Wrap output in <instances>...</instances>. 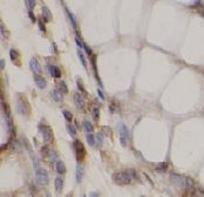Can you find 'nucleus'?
<instances>
[{
  "label": "nucleus",
  "instance_id": "nucleus-1",
  "mask_svg": "<svg viewBox=\"0 0 204 197\" xmlns=\"http://www.w3.org/2000/svg\"><path fill=\"white\" fill-rule=\"evenodd\" d=\"M132 178L129 171H115L113 175V181L117 186H128L132 183Z\"/></svg>",
  "mask_w": 204,
  "mask_h": 197
},
{
  "label": "nucleus",
  "instance_id": "nucleus-2",
  "mask_svg": "<svg viewBox=\"0 0 204 197\" xmlns=\"http://www.w3.org/2000/svg\"><path fill=\"white\" fill-rule=\"evenodd\" d=\"M17 110L21 115H26L28 113V101L23 95H19L17 100Z\"/></svg>",
  "mask_w": 204,
  "mask_h": 197
},
{
  "label": "nucleus",
  "instance_id": "nucleus-3",
  "mask_svg": "<svg viewBox=\"0 0 204 197\" xmlns=\"http://www.w3.org/2000/svg\"><path fill=\"white\" fill-rule=\"evenodd\" d=\"M35 178H36V182L41 184V186H46L49 182V176H48V172L42 169V168H39L35 170Z\"/></svg>",
  "mask_w": 204,
  "mask_h": 197
},
{
  "label": "nucleus",
  "instance_id": "nucleus-4",
  "mask_svg": "<svg viewBox=\"0 0 204 197\" xmlns=\"http://www.w3.org/2000/svg\"><path fill=\"white\" fill-rule=\"evenodd\" d=\"M129 129L124 123H121L120 125V143L122 147H127V141L129 139Z\"/></svg>",
  "mask_w": 204,
  "mask_h": 197
},
{
  "label": "nucleus",
  "instance_id": "nucleus-5",
  "mask_svg": "<svg viewBox=\"0 0 204 197\" xmlns=\"http://www.w3.org/2000/svg\"><path fill=\"white\" fill-rule=\"evenodd\" d=\"M41 130V135H42V139L45 142H52L53 141V133L50 130L49 127L47 126H40L39 127Z\"/></svg>",
  "mask_w": 204,
  "mask_h": 197
},
{
  "label": "nucleus",
  "instance_id": "nucleus-6",
  "mask_svg": "<svg viewBox=\"0 0 204 197\" xmlns=\"http://www.w3.org/2000/svg\"><path fill=\"white\" fill-rule=\"evenodd\" d=\"M75 149H76V157H78V161H82L83 156H85V147L78 140L75 141Z\"/></svg>",
  "mask_w": 204,
  "mask_h": 197
},
{
  "label": "nucleus",
  "instance_id": "nucleus-7",
  "mask_svg": "<svg viewBox=\"0 0 204 197\" xmlns=\"http://www.w3.org/2000/svg\"><path fill=\"white\" fill-rule=\"evenodd\" d=\"M170 180H171V182L175 184V186H177L178 188L184 187V184H185V178H183L180 175H176V174H170Z\"/></svg>",
  "mask_w": 204,
  "mask_h": 197
},
{
  "label": "nucleus",
  "instance_id": "nucleus-8",
  "mask_svg": "<svg viewBox=\"0 0 204 197\" xmlns=\"http://www.w3.org/2000/svg\"><path fill=\"white\" fill-rule=\"evenodd\" d=\"M30 66H31V69H32L33 73H35V74L41 73V66H40V62H39V61H38L35 58H32V59H31Z\"/></svg>",
  "mask_w": 204,
  "mask_h": 197
},
{
  "label": "nucleus",
  "instance_id": "nucleus-9",
  "mask_svg": "<svg viewBox=\"0 0 204 197\" xmlns=\"http://www.w3.org/2000/svg\"><path fill=\"white\" fill-rule=\"evenodd\" d=\"M34 81L36 83V87L38 88H40V89H45L46 88V86H47V81L44 76L41 75H35L34 76Z\"/></svg>",
  "mask_w": 204,
  "mask_h": 197
},
{
  "label": "nucleus",
  "instance_id": "nucleus-10",
  "mask_svg": "<svg viewBox=\"0 0 204 197\" xmlns=\"http://www.w3.org/2000/svg\"><path fill=\"white\" fill-rule=\"evenodd\" d=\"M73 100H74L75 106L78 107L79 109H82V108L85 107V101H83L82 96H81L79 93H74V95H73Z\"/></svg>",
  "mask_w": 204,
  "mask_h": 197
},
{
  "label": "nucleus",
  "instance_id": "nucleus-11",
  "mask_svg": "<svg viewBox=\"0 0 204 197\" xmlns=\"http://www.w3.org/2000/svg\"><path fill=\"white\" fill-rule=\"evenodd\" d=\"M83 174H85V170H83V167L78 164L76 166V170H75V177H76V182L80 183L83 178Z\"/></svg>",
  "mask_w": 204,
  "mask_h": 197
},
{
  "label": "nucleus",
  "instance_id": "nucleus-12",
  "mask_svg": "<svg viewBox=\"0 0 204 197\" xmlns=\"http://www.w3.org/2000/svg\"><path fill=\"white\" fill-rule=\"evenodd\" d=\"M41 13H42V17L45 19V21H50L52 20V13H50V11L47 6H42L41 7Z\"/></svg>",
  "mask_w": 204,
  "mask_h": 197
},
{
  "label": "nucleus",
  "instance_id": "nucleus-13",
  "mask_svg": "<svg viewBox=\"0 0 204 197\" xmlns=\"http://www.w3.org/2000/svg\"><path fill=\"white\" fill-rule=\"evenodd\" d=\"M49 72H50V75L54 76V78H60L61 76V70L59 69V67L53 66V65H49Z\"/></svg>",
  "mask_w": 204,
  "mask_h": 197
},
{
  "label": "nucleus",
  "instance_id": "nucleus-14",
  "mask_svg": "<svg viewBox=\"0 0 204 197\" xmlns=\"http://www.w3.org/2000/svg\"><path fill=\"white\" fill-rule=\"evenodd\" d=\"M50 96H52V98L55 101V102H62V94L59 92V90H52L50 92Z\"/></svg>",
  "mask_w": 204,
  "mask_h": 197
},
{
  "label": "nucleus",
  "instance_id": "nucleus-15",
  "mask_svg": "<svg viewBox=\"0 0 204 197\" xmlns=\"http://www.w3.org/2000/svg\"><path fill=\"white\" fill-rule=\"evenodd\" d=\"M54 186H55V189L58 191H61L62 188H63V178L62 177H56L55 178V182H54Z\"/></svg>",
  "mask_w": 204,
  "mask_h": 197
},
{
  "label": "nucleus",
  "instance_id": "nucleus-16",
  "mask_svg": "<svg viewBox=\"0 0 204 197\" xmlns=\"http://www.w3.org/2000/svg\"><path fill=\"white\" fill-rule=\"evenodd\" d=\"M56 171L59 174H65L66 172V167H65V163L62 161H58L56 162Z\"/></svg>",
  "mask_w": 204,
  "mask_h": 197
},
{
  "label": "nucleus",
  "instance_id": "nucleus-17",
  "mask_svg": "<svg viewBox=\"0 0 204 197\" xmlns=\"http://www.w3.org/2000/svg\"><path fill=\"white\" fill-rule=\"evenodd\" d=\"M169 168V163L168 162H160L156 164V170H160V171H165Z\"/></svg>",
  "mask_w": 204,
  "mask_h": 197
},
{
  "label": "nucleus",
  "instance_id": "nucleus-18",
  "mask_svg": "<svg viewBox=\"0 0 204 197\" xmlns=\"http://www.w3.org/2000/svg\"><path fill=\"white\" fill-rule=\"evenodd\" d=\"M83 128H85V130H86L88 134L92 133V131H93V125H92V122L85 121V122H83Z\"/></svg>",
  "mask_w": 204,
  "mask_h": 197
},
{
  "label": "nucleus",
  "instance_id": "nucleus-19",
  "mask_svg": "<svg viewBox=\"0 0 204 197\" xmlns=\"http://www.w3.org/2000/svg\"><path fill=\"white\" fill-rule=\"evenodd\" d=\"M87 141H88V144H89V145H92V147L95 145V143H96L94 135H92V134H88V135H87Z\"/></svg>",
  "mask_w": 204,
  "mask_h": 197
},
{
  "label": "nucleus",
  "instance_id": "nucleus-20",
  "mask_svg": "<svg viewBox=\"0 0 204 197\" xmlns=\"http://www.w3.org/2000/svg\"><path fill=\"white\" fill-rule=\"evenodd\" d=\"M66 12H67V15L69 17L70 21H72V25H73V26H74V28H76V21H75V15H73V13H72V12H69V9H67V8H66Z\"/></svg>",
  "mask_w": 204,
  "mask_h": 197
},
{
  "label": "nucleus",
  "instance_id": "nucleus-21",
  "mask_svg": "<svg viewBox=\"0 0 204 197\" xmlns=\"http://www.w3.org/2000/svg\"><path fill=\"white\" fill-rule=\"evenodd\" d=\"M78 55H79V59H80V61H81V64L83 65V67H85V68H87V61H86L85 55H83L80 51H78Z\"/></svg>",
  "mask_w": 204,
  "mask_h": 197
},
{
  "label": "nucleus",
  "instance_id": "nucleus-22",
  "mask_svg": "<svg viewBox=\"0 0 204 197\" xmlns=\"http://www.w3.org/2000/svg\"><path fill=\"white\" fill-rule=\"evenodd\" d=\"M59 86H60V89H61V92H63V93H67V92H68L67 83H66L65 81H61V82L59 83Z\"/></svg>",
  "mask_w": 204,
  "mask_h": 197
},
{
  "label": "nucleus",
  "instance_id": "nucleus-23",
  "mask_svg": "<svg viewBox=\"0 0 204 197\" xmlns=\"http://www.w3.org/2000/svg\"><path fill=\"white\" fill-rule=\"evenodd\" d=\"M67 130H68V133H69V135H70V136H75V135H76V129L72 126V125H68L67 126Z\"/></svg>",
  "mask_w": 204,
  "mask_h": 197
},
{
  "label": "nucleus",
  "instance_id": "nucleus-24",
  "mask_svg": "<svg viewBox=\"0 0 204 197\" xmlns=\"http://www.w3.org/2000/svg\"><path fill=\"white\" fill-rule=\"evenodd\" d=\"M99 117H100V109L96 107L93 109V119L95 121H99Z\"/></svg>",
  "mask_w": 204,
  "mask_h": 197
},
{
  "label": "nucleus",
  "instance_id": "nucleus-25",
  "mask_svg": "<svg viewBox=\"0 0 204 197\" xmlns=\"http://www.w3.org/2000/svg\"><path fill=\"white\" fill-rule=\"evenodd\" d=\"M9 55H11V59H12V60L15 61V59L19 56V53L15 51V49H11V51H9Z\"/></svg>",
  "mask_w": 204,
  "mask_h": 197
},
{
  "label": "nucleus",
  "instance_id": "nucleus-26",
  "mask_svg": "<svg viewBox=\"0 0 204 197\" xmlns=\"http://www.w3.org/2000/svg\"><path fill=\"white\" fill-rule=\"evenodd\" d=\"M63 116H65L66 119H67V121H72V119H73V115H72V113L70 112H68V110H63Z\"/></svg>",
  "mask_w": 204,
  "mask_h": 197
},
{
  "label": "nucleus",
  "instance_id": "nucleus-27",
  "mask_svg": "<svg viewBox=\"0 0 204 197\" xmlns=\"http://www.w3.org/2000/svg\"><path fill=\"white\" fill-rule=\"evenodd\" d=\"M185 186H187L189 189H193V188H194V182L191 181L189 177H187V178H185Z\"/></svg>",
  "mask_w": 204,
  "mask_h": 197
},
{
  "label": "nucleus",
  "instance_id": "nucleus-28",
  "mask_svg": "<svg viewBox=\"0 0 204 197\" xmlns=\"http://www.w3.org/2000/svg\"><path fill=\"white\" fill-rule=\"evenodd\" d=\"M96 139H97V143H99L100 145L103 144V134H102V133H99V134H97V136H96Z\"/></svg>",
  "mask_w": 204,
  "mask_h": 197
},
{
  "label": "nucleus",
  "instance_id": "nucleus-29",
  "mask_svg": "<svg viewBox=\"0 0 204 197\" xmlns=\"http://www.w3.org/2000/svg\"><path fill=\"white\" fill-rule=\"evenodd\" d=\"M25 4H26V6H27L30 9H32V8L35 6V1H33V0H26V1H25Z\"/></svg>",
  "mask_w": 204,
  "mask_h": 197
},
{
  "label": "nucleus",
  "instance_id": "nucleus-30",
  "mask_svg": "<svg viewBox=\"0 0 204 197\" xmlns=\"http://www.w3.org/2000/svg\"><path fill=\"white\" fill-rule=\"evenodd\" d=\"M78 87H79V89H80L81 92H83V94H85V95H87V92H86L85 87H83L82 83H81V80H78Z\"/></svg>",
  "mask_w": 204,
  "mask_h": 197
},
{
  "label": "nucleus",
  "instance_id": "nucleus-31",
  "mask_svg": "<svg viewBox=\"0 0 204 197\" xmlns=\"http://www.w3.org/2000/svg\"><path fill=\"white\" fill-rule=\"evenodd\" d=\"M83 49L86 51V53H87L88 55H93V54H92V51H91V48L88 47V45H87V44H83Z\"/></svg>",
  "mask_w": 204,
  "mask_h": 197
},
{
  "label": "nucleus",
  "instance_id": "nucleus-32",
  "mask_svg": "<svg viewBox=\"0 0 204 197\" xmlns=\"http://www.w3.org/2000/svg\"><path fill=\"white\" fill-rule=\"evenodd\" d=\"M75 41H76V45H78L79 48H83V44H85V42H81V41H80L79 36H76V38H75Z\"/></svg>",
  "mask_w": 204,
  "mask_h": 197
},
{
  "label": "nucleus",
  "instance_id": "nucleus-33",
  "mask_svg": "<svg viewBox=\"0 0 204 197\" xmlns=\"http://www.w3.org/2000/svg\"><path fill=\"white\" fill-rule=\"evenodd\" d=\"M38 23H39V27H40V29H41V31H45V29H46V28H45V25L42 23V21H40V20H39V21H38Z\"/></svg>",
  "mask_w": 204,
  "mask_h": 197
},
{
  "label": "nucleus",
  "instance_id": "nucleus-34",
  "mask_svg": "<svg viewBox=\"0 0 204 197\" xmlns=\"http://www.w3.org/2000/svg\"><path fill=\"white\" fill-rule=\"evenodd\" d=\"M97 93H99V96H100V97L102 98V100H105V98H106V97H105V95H103V93H102V90H101V89H99V90H97Z\"/></svg>",
  "mask_w": 204,
  "mask_h": 197
},
{
  "label": "nucleus",
  "instance_id": "nucleus-35",
  "mask_svg": "<svg viewBox=\"0 0 204 197\" xmlns=\"http://www.w3.org/2000/svg\"><path fill=\"white\" fill-rule=\"evenodd\" d=\"M102 130H105V133H106V134L110 135V131H109V128H108V127H102Z\"/></svg>",
  "mask_w": 204,
  "mask_h": 197
},
{
  "label": "nucleus",
  "instance_id": "nucleus-36",
  "mask_svg": "<svg viewBox=\"0 0 204 197\" xmlns=\"http://www.w3.org/2000/svg\"><path fill=\"white\" fill-rule=\"evenodd\" d=\"M0 65H1V66H0V67H1V69L5 68V60H4V59L0 60Z\"/></svg>",
  "mask_w": 204,
  "mask_h": 197
},
{
  "label": "nucleus",
  "instance_id": "nucleus-37",
  "mask_svg": "<svg viewBox=\"0 0 204 197\" xmlns=\"http://www.w3.org/2000/svg\"><path fill=\"white\" fill-rule=\"evenodd\" d=\"M28 14H30V17H31V19H32V21H35V17H34V14L32 13V12H31V11H30V13H28Z\"/></svg>",
  "mask_w": 204,
  "mask_h": 197
},
{
  "label": "nucleus",
  "instance_id": "nucleus-38",
  "mask_svg": "<svg viewBox=\"0 0 204 197\" xmlns=\"http://www.w3.org/2000/svg\"><path fill=\"white\" fill-rule=\"evenodd\" d=\"M89 197H99V194L97 192H91Z\"/></svg>",
  "mask_w": 204,
  "mask_h": 197
},
{
  "label": "nucleus",
  "instance_id": "nucleus-39",
  "mask_svg": "<svg viewBox=\"0 0 204 197\" xmlns=\"http://www.w3.org/2000/svg\"><path fill=\"white\" fill-rule=\"evenodd\" d=\"M201 191H202V192L204 194V188H202V189H201Z\"/></svg>",
  "mask_w": 204,
  "mask_h": 197
},
{
  "label": "nucleus",
  "instance_id": "nucleus-40",
  "mask_svg": "<svg viewBox=\"0 0 204 197\" xmlns=\"http://www.w3.org/2000/svg\"><path fill=\"white\" fill-rule=\"evenodd\" d=\"M196 197H199V196H196Z\"/></svg>",
  "mask_w": 204,
  "mask_h": 197
}]
</instances>
